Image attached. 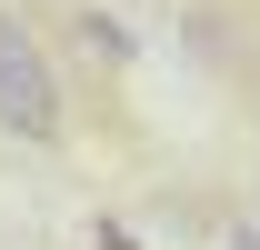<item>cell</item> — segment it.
<instances>
[{
  "mask_svg": "<svg viewBox=\"0 0 260 250\" xmlns=\"http://www.w3.org/2000/svg\"><path fill=\"white\" fill-rule=\"evenodd\" d=\"M0 130L10 140H60V70L10 10H0Z\"/></svg>",
  "mask_w": 260,
  "mask_h": 250,
  "instance_id": "cell-1",
  "label": "cell"
},
{
  "mask_svg": "<svg viewBox=\"0 0 260 250\" xmlns=\"http://www.w3.org/2000/svg\"><path fill=\"white\" fill-rule=\"evenodd\" d=\"M80 50H90L100 70H120V60H130V30L110 20V10H80Z\"/></svg>",
  "mask_w": 260,
  "mask_h": 250,
  "instance_id": "cell-2",
  "label": "cell"
},
{
  "mask_svg": "<svg viewBox=\"0 0 260 250\" xmlns=\"http://www.w3.org/2000/svg\"><path fill=\"white\" fill-rule=\"evenodd\" d=\"M100 250H140V240H130V230H120V220H100Z\"/></svg>",
  "mask_w": 260,
  "mask_h": 250,
  "instance_id": "cell-3",
  "label": "cell"
},
{
  "mask_svg": "<svg viewBox=\"0 0 260 250\" xmlns=\"http://www.w3.org/2000/svg\"><path fill=\"white\" fill-rule=\"evenodd\" d=\"M230 250H260V240H230Z\"/></svg>",
  "mask_w": 260,
  "mask_h": 250,
  "instance_id": "cell-4",
  "label": "cell"
}]
</instances>
